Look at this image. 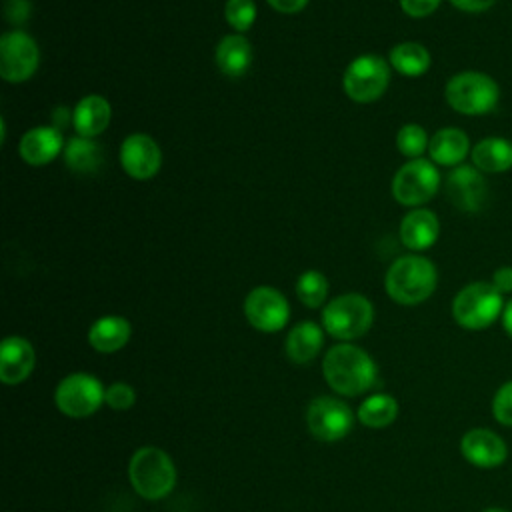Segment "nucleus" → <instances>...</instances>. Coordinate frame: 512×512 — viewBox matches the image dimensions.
<instances>
[{
    "mask_svg": "<svg viewBox=\"0 0 512 512\" xmlns=\"http://www.w3.org/2000/svg\"><path fill=\"white\" fill-rule=\"evenodd\" d=\"M136 400V392L130 384L126 382H114L106 388V394H104V402L114 408V410H126L134 404Z\"/></svg>",
    "mask_w": 512,
    "mask_h": 512,
    "instance_id": "obj_31",
    "label": "nucleus"
},
{
    "mask_svg": "<svg viewBox=\"0 0 512 512\" xmlns=\"http://www.w3.org/2000/svg\"><path fill=\"white\" fill-rule=\"evenodd\" d=\"M64 140L54 126H36L20 138V156L30 166H44L62 152Z\"/></svg>",
    "mask_w": 512,
    "mask_h": 512,
    "instance_id": "obj_16",
    "label": "nucleus"
},
{
    "mask_svg": "<svg viewBox=\"0 0 512 512\" xmlns=\"http://www.w3.org/2000/svg\"><path fill=\"white\" fill-rule=\"evenodd\" d=\"M502 310L504 298L492 282H472L464 286L452 302V316L466 330L488 328L502 316Z\"/></svg>",
    "mask_w": 512,
    "mask_h": 512,
    "instance_id": "obj_5",
    "label": "nucleus"
},
{
    "mask_svg": "<svg viewBox=\"0 0 512 512\" xmlns=\"http://www.w3.org/2000/svg\"><path fill=\"white\" fill-rule=\"evenodd\" d=\"M40 62L34 38L22 30H12L0 38V76L6 82L28 80Z\"/></svg>",
    "mask_w": 512,
    "mask_h": 512,
    "instance_id": "obj_10",
    "label": "nucleus"
},
{
    "mask_svg": "<svg viewBox=\"0 0 512 512\" xmlns=\"http://www.w3.org/2000/svg\"><path fill=\"white\" fill-rule=\"evenodd\" d=\"M34 368V348L20 336H8L0 346V380L20 384Z\"/></svg>",
    "mask_w": 512,
    "mask_h": 512,
    "instance_id": "obj_17",
    "label": "nucleus"
},
{
    "mask_svg": "<svg viewBox=\"0 0 512 512\" xmlns=\"http://www.w3.org/2000/svg\"><path fill=\"white\" fill-rule=\"evenodd\" d=\"M492 286L504 296L512 292V266H500L492 274Z\"/></svg>",
    "mask_w": 512,
    "mask_h": 512,
    "instance_id": "obj_34",
    "label": "nucleus"
},
{
    "mask_svg": "<svg viewBox=\"0 0 512 512\" xmlns=\"http://www.w3.org/2000/svg\"><path fill=\"white\" fill-rule=\"evenodd\" d=\"M120 164L128 176L136 180H148L162 166L160 146L148 134H130L120 146Z\"/></svg>",
    "mask_w": 512,
    "mask_h": 512,
    "instance_id": "obj_14",
    "label": "nucleus"
},
{
    "mask_svg": "<svg viewBox=\"0 0 512 512\" xmlns=\"http://www.w3.org/2000/svg\"><path fill=\"white\" fill-rule=\"evenodd\" d=\"M324 344V334L316 322H300L286 336V354L296 364L316 358Z\"/></svg>",
    "mask_w": 512,
    "mask_h": 512,
    "instance_id": "obj_24",
    "label": "nucleus"
},
{
    "mask_svg": "<svg viewBox=\"0 0 512 512\" xmlns=\"http://www.w3.org/2000/svg\"><path fill=\"white\" fill-rule=\"evenodd\" d=\"M470 152V140L460 128H440L428 144V154L434 164L458 166Z\"/></svg>",
    "mask_w": 512,
    "mask_h": 512,
    "instance_id": "obj_20",
    "label": "nucleus"
},
{
    "mask_svg": "<svg viewBox=\"0 0 512 512\" xmlns=\"http://www.w3.org/2000/svg\"><path fill=\"white\" fill-rule=\"evenodd\" d=\"M482 512H506V510H502V508H486Z\"/></svg>",
    "mask_w": 512,
    "mask_h": 512,
    "instance_id": "obj_38",
    "label": "nucleus"
},
{
    "mask_svg": "<svg viewBox=\"0 0 512 512\" xmlns=\"http://www.w3.org/2000/svg\"><path fill=\"white\" fill-rule=\"evenodd\" d=\"M440 234V222L432 210L414 208L400 222V240L410 250L430 248Z\"/></svg>",
    "mask_w": 512,
    "mask_h": 512,
    "instance_id": "obj_18",
    "label": "nucleus"
},
{
    "mask_svg": "<svg viewBox=\"0 0 512 512\" xmlns=\"http://www.w3.org/2000/svg\"><path fill=\"white\" fill-rule=\"evenodd\" d=\"M444 98L452 110L466 116H480L496 108L500 88L488 74L478 70H464L446 82Z\"/></svg>",
    "mask_w": 512,
    "mask_h": 512,
    "instance_id": "obj_4",
    "label": "nucleus"
},
{
    "mask_svg": "<svg viewBox=\"0 0 512 512\" xmlns=\"http://www.w3.org/2000/svg\"><path fill=\"white\" fill-rule=\"evenodd\" d=\"M244 314L256 330L278 332L288 322L290 306L276 288L258 286L248 292L244 300Z\"/></svg>",
    "mask_w": 512,
    "mask_h": 512,
    "instance_id": "obj_12",
    "label": "nucleus"
},
{
    "mask_svg": "<svg viewBox=\"0 0 512 512\" xmlns=\"http://www.w3.org/2000/svg\"><path fill=\"white\" fill-rule=\"evenodd\" d=\"M110 118H112L110 102L98 94L84 96L72 112V122L78 136H86V138H94L102 134L108 128Z\"/></svg>",
    "mask_w": 512,
    "mask_h": 512,
    "instance_id": "obj_19",
    "label": "nucleus"
},
{
    "mask_svg": "<svg viewBox=\"0 0 512 512\" xmlns=\"http://www.w3.org/2000/svg\"><path fill=\"white\" fill-rule=\"evenodd\" d=\"M440 186V172L434 162L426 158H414L406 162L392 180V194L402 206L426 204Z\"/></svg>",
    "mask_w": 512,
    "mask_h": 512,
    "instance_id": "obj_8",
    "label": "nucleus"
},
{
    "mask_svg": "<svg viewBox=\"0 0 512 512\" xmlns=\"http://www.w3.org/2000/svg\"><path fill=\"white\" fill-rule=\"evenodd\" d=\"M296 294H298V300L302 304H306L308 308H318L320 304H324V300L328 296L326 276L318 270L302 272L296 282Z\"/></svg>",
    "mask_w": 512,
    "mask_h": 512,
    "instance_id": "obj_28",
    "label": "nucleus"
},
{
    "mask_svg": "<svg viewBox=\"0 0 512 512\" xmlns=\"http://www.w3.org/2000/svg\"><path fill=\"white\" fill-rule=\"evenodd\" d=\"M390 64L396 72L404 74V76H410V78H416V76H422L428 72L430 68V52L426 46L418 44V42H400L396 44L390 54Z\"/></svg>",
    "mask_w": 512,
    "mask_h": 512,
    "instance_id": "obj_26",
    "label": "nucleus"
},
{
    "mask_svg": "<svg viewBox=\"0 0 512 512\" xmlns=\"http://www.w3.org/2000/svg\"><path fill=\"white\" fill-rule=\"evenodd\" d=\"M64 160L74 172H96L104 162V152L98 142L86 136H74L64 146Z\"/></svg>",
    "mask_w": 512,
    "mask_h": 512,
    "instance_id": "obj_25",
    "label": "nucleus"
},
{
    "mask_svg": "<svg viewBox=\"0 0 512 512\" xmlns=\"http://www.w3.org/2000/svg\"><path fill=\"white\" fill-rule=\"evenodd\" d=\"M428 144V134L418 124H404L396 134V148L410 160L422 158V154L428 150Z\"/></svg>",
    "mask_w": 512,
    "mask_h": 512,
    "instance_id": "obj_29",
    "label": "nucleus"
},
{
    "mask_svg": "<svg viewBox=\"0 0 512 512\" xmlns=\"http://www.w3.org/2000/svg\"><path fill=\"white\" fill-rule=\"evenodd\" d=\"M436 282V266L428 258L418 254L396 258L384 278L388 296L404 306H414L430 298L436 290Z\"/></svg>",
    "mask_w": 512,
    "mask_h": 512,
    "instance_id": "obj_2",
    "label": "nucleus"
},
{
    "mask_svg": "<svg viewBox=\"0 0 512 512\" xmlns=\"http://www.w3.org/2000/svg\"><path fill=\"white\" fill-rule=\"evenodd\" d=\"M374 320L372 302L362 294H342L330 300L322 312L328 334L340 340H354L368 332Z\"/></svg>",
    "mask_w": 512,
    "mask_h": 512,
    "instance_id": "obj_6",
    "label": "nucleus"
},
{
    "mask_svg": "<svg viewBox=\"0 0 512 512\" xmlns=\"http://www.w3.org/2000/svg\"><path fill=\"white\" fill-rule=\"evenodd\" d=\"M472 164L480 172L498 174L512 168V142L506 138H482L472 148Z\"/></svg>",
    "mask_w": 512,
    "mask_h": 512,
    "instance_id": "obj_23",
    "label": "nucleus"
},
{
    "mask_svg": "<svg viewBox=\"0 0 512 512\" xmlns=\"http://www.w3.org/2000/svg\"><path fill=\"white\" fill-rule=\"evenodd\" d=\"M398 404L390 394H372L358 408V420L370 428H384L394 422Z\"/></svg>",
    "mask_w": 512,
    "mask_h": 512,
    "instance_id": "obj_27",
    "label": "nucleus"
},
{
    "mask_svg": "<svg viewBox=\"0 0 512 512\" xmlns=\"http://www.w3.org/2000/svg\"><path fill=\"white\" fill-rule=\"evenodd\" d=\"M390 82L388 62L378 54H362L354 58L344 70V92L354 102L378 100Z\"/></svg>",
    "mask_w": 512,
    "mask_h": 512,
    "instance_id": "obj_7",
    "label": "nucleus"
},
{
    "mask_svg": "<svg viewBox=\"0 0 512 512\" xmlns=\"http://www.w3.org/2000/svg\"><path fill=\"white\" fill-rule=\"evenodd\" d=\"M400 6L408 16L424 18L440 6V0H400Z\"/></svg>",
    "mask_w": 512,
    "mask_h": 512,
    "instance_id": "obj_33",
    "label": "nucleus"
},
{
    "mask_svg": "<svg viewBox=\"0 0 512 512\" xmlns=\"http://www.w3.org/2000/svg\"><path fill=\"white\" fill-rule=\"evenodd\" d=\"M276 12H282V14H296L300 10L306 8L308 0H266Z\"/></svg>",
    "mask_w": 512,
    "mask_h": 512,
    "instance_id": "obj_35",
    "label": "nucleus"
},
{
    "mask_svg": "<svg viewBox=\"0 0 512 512\" xmlns=\"http://www.w3.org/2000/svg\"><path fill=\"white\" fill-rule=\"evenodd\" d=\"M462 456L478 468H496L508 456L506 442L488 428H472L460 440Z\"/></svg>",
    "mask_w": 512,
    "mask_h": 512,
    "instance_id": "obj_15",
    "label": "nucleus"
},
{
    "mask_svg": "<svg viewBox=\"0 0 512 512\" xmlns=\"http://www.w3.org/2000/svg\"><path fill=\"white\" fill-rule=\"evenodd\" d=\"M224 18L238 34L246 32L256 20L254 0H226Z\"/></svg>",
    "mask_w": 512,
    "mask_h": 512,
    "instance_id": "obj_30",
    "label": "nucleus"
},
{
    "mask_svg": "<svg viewBox=\"0 0 512 512\" xmlns=\"http://www.w3.org/2000/svg\"><path fill=\"white\" fill-rule=\"evenodd\" d=\"M446 196L462 212H478L488 196L486 180L476 166L458 164L446 178Z\"/></svg>",
    "mask_w": 512,
    "mask_h": 512,
    "instance_id": "obj_13",
    "label": "nucleus"
},
{
    "mask_svg": "<svg viewBox=\"0 0 512 512\" xmlns=\"http://www.w3.org/2000/svg\"><path fill=\"white\" fill-rule=\"evenodd\" d=\"M492 412L494 418L504 424V426H512V380L502 384L498 388V392L494 394L492 400Z\"/></svg>",
    "mask_w": 512,
    "mask_h": 512,
    "instance_id": "obj_32",
    "label": "nucleus"
},
{
    "mask_svg": "<svg viewBox=\"0 0 512 512\" xmlns=\"http://www.w3.org/2000/svg\"><path fill=\"white\" fill-rule=\"evenodd\" d=\"M216 64L222 74L238 78L252 66V46L242 34H228L216 46Z\"/></svg>",
    "mask_w": 512,
    "mask_h": 512,
    "instance_id": "obj_21",
    "label": "nucleus"
},
{
    "mask_svg": "<svg viewBox=\"0 0 512 512\" xmlns=\"http://www.w3.org/2000/svg\"><path fill=\"white\" fill-rule=\"evenodd\" d=\"M462 12H484L494 6L496 0H450Z\"/></svg>",
    "mask_w": 512,
    "mask_h": 512,
    "instance_id": "obj_36",
    "label": "nucleus"
},
{
    "mask_svg": "<svg viewBox=\"0 0 512 512\" xmlns=\"http://www.w3.org/2000/svg\"><path fill=\"white\" fill-rule=\"evenodd\" d=\"M128 476L134 490L146 500L168 496L176 484L174 462L156 446H144L134 452L128 464Z\"/></svg>",
    "mask_w": 512,
    "mask_h": 512,
    "instance_id": "obj_3",
    "label": "nucleus"
},
{
    "mask_svg": "<svg viewBox=\"0 0 512 512\" xmlns=\"http://www.w3.org/2000/svg\"><path fill=\"white\" fill-rule=\"evenodd\" d=\"M130 322L122 316H102L98 318L88 332V342L94 350L110 354L120 350L130 340Z\"/></svg>",
    "mask_w": 512,
    "mask_h": 512,
    "instance_id": "obj_22",
    "label": "nucleus"
},
{
    "mask_svg": "<svg viewBox=\"0 0 512 512\" xmlns=\"http://www.w3.org/2000/svg\"><path fill=\"white\" fill-rule=\"evenodd\" d=\"M306 424L314 438L334 442L344 438L352 430L354 416L342 400L320 396L310 402L306 410Z\"/></svg>",
    "mask_w": 512,
    "mask_h": 512,
    "instance_id": "obj_11",
    "label": "nucleus"
},
{
    "mask_svg": "<svg viewBox=\"0 0 512 512\" xmlns=\"http://www.w3.org/2000/svg\"><path fill=\"white\" fill-rule=\"evenodd\" d=\"M324 378L332 390L344 396H358L376 384L374 360L358 346L338 344L330 348L322 362Z\"/></svg>",
    "mask_w": 512,
    "mask_h": 512,
    "instance_id": "obj_1",
    "label": "nucleus"
},
{
    "mask_svg": "<svg viewBox=\"0 0 512 512\" xmlns=\"http://www.w3.org/2000/svg\"><path fill=\"white\" fill-rule=\"evenodd\" d=\"M106 390L100 380L90 374H70L56 388V406L70 418H86L94 414L104 402Z\"/></svg>",
    "mask_w": 512,
    "mask_h": 512,
    "instance_id": "obj_9",
    "label": "nucleus"
},
{
    "mask_svg": "<svg viewBox=\"0 0 512 512\" xmlns=\"http://www.w3.org/2000/svg\"><path fill=\"white\" fill-rule=\"evenodd\" d=\"M502 326H504V330H506V334L512 338V300H508L506 304H504V310H502Z\"/></svg>",
    "mask_w": 512,
    "mask_h": 512,
    "instance_id": "obj_37",
    "label": "nucleus"
}]
</instances>
